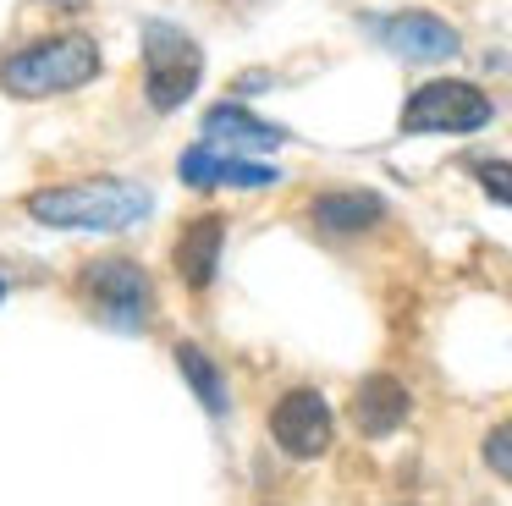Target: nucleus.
Here are the masks:
<instances>
[{"instance_id": "dca6fc26", "label": "nucleus", "mask_w": 512, "mask_h": 506, "mask_svg": "<svg viewBox=\"0 0 512 506\" xmlns=\"http://www.w3.org/2000/svg\"><path fill=\"white\" fill-rule=\"evenodd\" d=\"M34 6H50V11H83L89 0H34Z\"/></svg>"}, {"instance_id": "423d86ee", "label": "nucleus", "mask_w": 512, "mask_h": 506, "mask_svg": "<svg viewBox=\"0 0 512 506\" xmlns=\"http://www.w3.org/2000/svg\"><path fill=\"white\" fill-rule=\"evenodd\" d=\"M270 435H276V446L298 462L325 457V451H331V435H336L325 396L320 391H287L270 407Z\"/></svg>"}, {"instance_id": "2eb2a0df", "label": "nucleus", "mask_w": 512, "mask_h": 506, "mask_svg": "<svg viewBox=\"0 0 512 506\" xmlns=\"http://www.w3.org/2000/svg\"><path fill=\"white\" fill-rule=\"evenodd\" d=\"M485 462L512 484V424H496V429L485 435Z\"/></svg>"}, {"instance_id": "f8f14e48", "label": "nucleus", "mask_w": 512, "mask_h": 506, "mask_svg": "<svg viewBox=\"0 0 512 506\" xmlns=\"http://www.w3.org/2000/svg\"><path fill=\"white\" fill-rule=\"evenodd\" d=\"M408 385L391 380V374H369L364 385H358L353 396V424L364 429V435H391V429H402V418H408Z\"/></svg>"}, {"instance_id": "f3484780", "label": "nucleus", "mask_w": 512, "mask_h": 506, "mask_svg": "<svg viewBox=\"0 0 512 506\" xmlns=\"http://www.w3.org/2000/svg\"><path fill=\"white\" fill-rule=\"evenodd\" d=\"M0 297H6V275H0Z\"/></svg>"}, {"instance_id": "f257e3e1", "label": "nucleus", "mask_w": 512, "mask_h": 506, "mask_svg": "<svg viewBox=\"0 0 512 506\" xmlns=\"http://www.w3.org/2000/svg\"><path fill=\"white\" fill-rule=\"evenodd\" d=\"M23 209L50 231H127L149 220L155 193L144 182H122V176H83V182L34 187Z\"/></svg>"}, {"instance_id": "20e7f679", "label": "nucleus", "mask_w": 512, "mask_h": 506, "mask_svg": "<svg viewBox=\"0 0 512 506\" xmlns=\"http://www.w3.org/2000/svg\"><path fill=\"white\" fill-rule=\"evenodd\" d=\"M78 297H83V303H89L111 330H133V336L149 325V308H155V286H149V275L138 270L133 259H116V253L83 264Z\"/></svg>"}, {"instance_id": "f03ea898", "label": "nucleus", "mask_w": 512, "mask_h": 506, "mask_svg": "<svg viewBox=\"0 0 512 506\" xmlns=\"http://www.w3.org/2000/svg\"><path fill=\"white\" fill-rule=\"evenodd\" d=\"M100 66L105 55L89 33H45V39H28L12 55H0V88L12 99H61L94 83Z\"/></svg>"}, {"instance_id": "9d476101", "label": "nucleus", "mask_w": 512, "mask_h": 506, "mask_svg": "<svg viewBox=\"0 0 512 506\" xmlns=\"http://www.w3.org/2000/svg\"><path fill=\"white\" fill-rule=\"evenodd\" d=\"M204 143L210 149H226V154H243V149H281L287 143V132L276 127V121H259L254 110H243V105H215V110H204Z\"/></svg>"}, {"instance_id": "6e6552de", "label": "nucleus", "mask_w": 512, "mask_h": 506, "mask_svg": "<svg viewBox=\"0 0 512 506\" xmlns=\"http://www.w3.org/2000/svg\"><path fill=\"white\" fill-rule=\"evenodd\" d=\"M380 39H386L391 55H402V61H452L457 50H463V39H457L452 22L430 17V11H397V17L380 22Z\"/></svg>"}, {"instance_id": "39448f33", "label": "nucleus", "mask_w": 512, "mask_h": 506, "mask_svg": "<svg viewBox=\"0 0 512 506\" xmlns=\"http://www.w3.org/2000/svg\"><path fill=\"white\" fill-rule=\"evenodd\" d=\"M490 121V99L485 88L463 83V77H435V83L413 88V99L402 105V132L408 138H430V132H479Z\"/></svg>"}, {"instance_id": "7ed1b4c3", "label": "nucleus", "mask_w": 512, "mask_h": 506, "mask_svg": "<svg viewBox=\"0 0 512 506\" xmlns=\"http://www.w3.org/2000/svg\"><path fill=\"white\" fill-rule=\"evenodd\" d=\"M204 77V50L193 44V33L171 28V22H149L144 28V99L171 116L193 99Z\"/></svg>"}, {"instance_id": "0eeeda50", "label": "nucleus", "mask_w": 512, "mask_h": 506, "mask_svg": "<svg viewBox=\"0 0 512 506\" xmlns=\"http://www.w3.org/2000/svg\"><path fill=\"white\" fill-rule=\"evenodd\" d=\"M177 176L193 187V193H215V187H276L281 171L265 160H248V154H226V149H210V143H193L188 154L177 160Z\"/></svg>"}, {"instance_id": "4468645a", "label": "nucleus", "mask_w": 512, "mask_h": 506, "mask_svg": "<svg viewBox=\"0 0 512 506\" xmlns=\"http://www.w3.org/2000/svg\"><path fill=\"white\" fill-rule=\"evenodd\" d=\"M479 187H485L496 204H512V160H479Z\"/></svg>"}, {"instance_id": "ddd939ff", "label": "nucleus", "mask_w": 512, "mask_h": 506, "mask_svg": "<svg viewBox=\"0 0 512 506\" xmlns=\"http://www.w3.org/2000/svg\"><path fill=\"white\" fill-rule=\"evenodd\" d=\"M177 369H182V380L193 385V396H199L210 413H226V380H221V369H215V363L204 358L193 341H182V347H177Z\"/></svg>"}, {"instance_id": "9b49d317", "label": "nucleus", "mask_w": 512, "mask_h": 506, "mask_svg": "<svg viewBox=\"0 0 512 506\" xmlns=\"http://www.w3.org/2000/svg\"><path fill=\"white\" fill-rule=\"evenodd\" d=\"M309 220L320 231H336V237H358V231H375L386 220V198L364 193V187H336V193H320L309 204Z\"/></svg>"}, {"instance_id": "1a4fd4ad", "label": "nucleus", "mask_w": 512, "mask_h": 506, "mask_svg": "<svg viewBox=\"0 0 512 506\" xmlns=\"http://www.w3.org/2000/svg\"><path fill=\"white\" fill-rule=\"evenodd\" d=\"M221 248H226V220L221 215H193L188 226L177 231V242H171V264H177V275H182L188 292H204V286L215 281Z\"/></svg>"}]
</instances>
